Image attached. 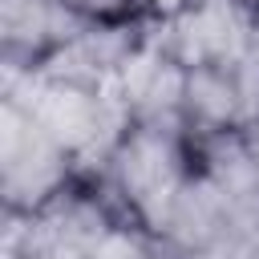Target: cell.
<instances>
[{
  "label": "cell",
  "mask_w": 259,
  "mask_h": 259,
  "mask_svg": "<svg viewBox=\"0 0 259 259\" xmlns=\"http://www.w3.org/2000/svg\"><path fill=\"white\" fill-rule=\"evenodd\" d=\"M89 174H97L125 227L158 239L178 194L194 178V142L186 125L130 121L109 158Z\"/></svg>",
  "instance_id": "6da1fadb"
},
{
  "label": "cell",
  "mask_w": 259,
  "mask_h": 259,
  "mask_svg": "<svg viewBox=\"0 0 259 259\" xmlns=\"http://www.w3.org/2000/svg\"><path fill=\"white\" fill-rule=\"evenodd\" d=\"M4 97L20 101L32 113V121L61 150L73 154L77 170H97L130 125L113 89L93 85V81L49 77V73H36V77H8L4 73Z\"/></svg>",
  "instance_id": "7a4b0ae2"
},
{
  "label": "cell",
  "mask_w": 259,
  "mask_h": 259,
  "mask_svg": "<svg viewBox=\"0 0 259 259\" xmlns=\"http://www.w3.org/2000/svg\"><path fill=\"white\" fill-rule=\"evenodd\" d=\"M77 162L61 150L32 113L0 93V198L4 214H36L77 182Z\"/></svg>",
  "instance_id": "3957f363"
},
{
  "label": "cell",
  "mask_w": 259,
  "mask_h": 259,
  "mask_svg": "<svg viewBox=\"0 0 259 259\" xmlns=\"http://www.w3.org/2000/svg\"><path fill=\"white\" fill-rule=\"evenodd\" d=\"M255 12L239 0H186L166 16L154 36L182 69L206 65H243L251 53Z\"/></svg>",
  "instance_id": "277c9868"
},
{
  "label": "cell",
  "mask_w": 259,
  "mask_h": 259,
  "mask_svg": "<svg viewBox=\"0 0 259 259\" xmlns=\"http://www.w3.org/2000/svg\"><path fill=\"white\" fill-rule=\"evenodd\" d=\"M89 20L61 0H0V61L8 77L40 73L61 49H69Z\"/></svg>",
  "instance_id": "5b68a950"
},
{
  "label": "cell",
  "mask_w": 259,
  "mask_h": 259,
  "mask_svg": "<svg viewBox=\"0 0 259 259\" xmlns=\"http://www.w3.org/2000/svg\"><path fill=\"white\" fill-rule=\"evenodd\" d=\"M182 85H186V69L158 45V36H150L146 49L113 77L109 89L130 121L182 125Z\"/></svg>",
  "instance_id": "8992f818"
},
{
  "label": "cell",
  "mask_w": 259,
  "mask_h": 259,
  "mask_svg": "<svg viewBox=\"0 0 259 259\" xmlns=\"http://www.w3.org/2000/svg\"><path fill=\"white\" fill-rule=\"evenodd\" d=\"M182 125L186 134H227V130L247 125V93H243L239 65L186 69Z\"/></svg>",
  "instance_id": "52a82bcc"
},
{
  "label": "cell",
  "mask_w": 259,
  "mask_h": 259,
  "mask_svg": "<svg viewBox=\"0 0 259 259\" xmlns=\"http://www.w3.org/2000/svg\"><path fill=\"white\" fill-rule=\"evenodd\" d=\"M69 12H77L89 24H109V20H154L142 0H61Z\"/></svg>",
  "instance_id": "ba28073f"
},
{
  "label": "cell",
  "mask_w": 259,
  "mask_h": 259,
  "mask_svg": "<svg viewBox=\"0 0 259 259\" xmlns=\"http://www.w3.org/2000/svg\"><path fill=\"white\" fill-rule=\"evenodd\" d=\"M142 4H146V12H150L158 24H162V20H166V16H174V12H178L186 0H142Z\"/></svg>",
  "instance_id": "9c48e42d"
},
{
  "label": "cell",
  "mask_w": 259,
  "mask_h": 259,
  "mask_svg": "<svg viewBox=\"0 0 259 259\" xmlns=\"http://www.w3.org/2000/svg\"><path fill=\"white\" fill-rule=\"evenodd\" d=\"M239 134H243V142H247V150H251V158H255V166H259V113H255Z\"/></svg>",
  "instance_id": "30bf717a"
},
{
  "label": "cell",
  "mask_w": 259,
  "mask_h": 259,
  "mask_svg": "<svg viewBox=\"0 0 259 259\" xmlns=\"http://www.w3.org/2000/svg\"><path fill=\"white\" fill-rule=\"evenodd\" d=\"M239 4H247V8H251V12L259 16V0H239Z\"/></svg>",
  "instance_id": "8fae6325"
}]
</instances>
